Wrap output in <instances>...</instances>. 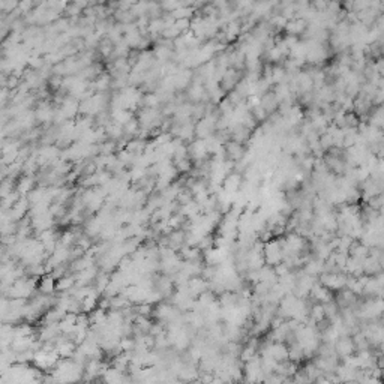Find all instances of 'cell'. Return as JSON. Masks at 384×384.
I'll return each instance as SVG.
<instances>
[{
  "label": "cell",
  "mask_w": 384,
  "mask_h": 384,
  "mask_svg": "<svg viewBox=\"0 0 384 384\" xmlns=\"http://www.w3.org/2000/svg\"><path fill=\"white\" fill-rule=\"evenodd\" d=\"M32 186H33L32 179H29V177L21 179V182H20V183H18V192H27V191L32 189Z\"/></svg>",
  "instance_id": "3957f363"
},
{
  "label": "cell",
  "mask_w": 384,
  "mask_h": 384,
  "mask_svg": "<svg viewBox=\"0 0 384 384\" xmlns=\"http://www.w3.org/2000/svg\"><path fill=\"white\" fill-rule=\"evenodd\" d=\"M56 288V279L54 276H44L39 282V290H41V294H51Z\"/></svg>",
  "instance_id": "6da1fadb"
},
{
  "label": "cell",
  "mask_w": 384,
  "mask_h": 384,
  "mask_svg": "<svg viewBox=\"0 0 384 384\" xmlns=\"http://www.w3.org/2000/svg\"><path fill=\"white\" fill-rule=\"evenodd\" d=\"M75 284V276H68V275H62L60 279L56 282V288L60 290V291H65V290H69L72 288Z\"/></svg>",
  "instance_id": "7a4b0ae2"
}]
</instances>
